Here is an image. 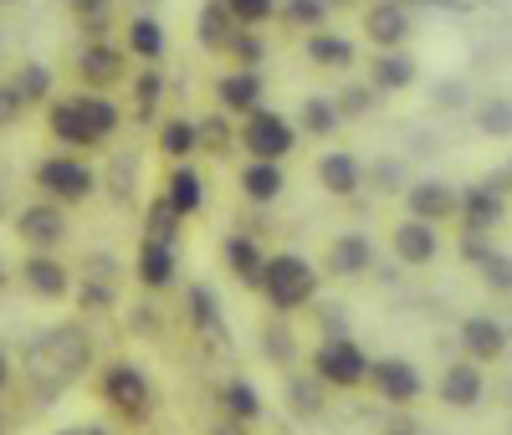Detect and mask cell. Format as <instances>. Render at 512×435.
<instances>
[{
	"mask_svg": "<svg viewBox=\"0 0 512 435\" xmlns=\"http://www.w3.org/2000/svg\"><path fill=\"white\" fill-rule=\"evenodd\" d=\"M41 113H47V139L57 149H72V154H93V149L113 144L123 128V108L113 103V93H93V87L62 93Z\"/></svg>",
	"mask_w": 512,
	"mask_h": 435,
	"instance_id": "obj_1",
	"label": "cell"
},
{
	"mask_svg": "<svg viewBox=\"0 0 512 435\" xmlns=\"http://www.w3.org/2000/svg\"><path fill=\"white\" fill-rule=\"evenodd\" d=\"M93 364V338L77 323H57L47 328L31 348H26V384L36 389V400H57L62 389H72Z\"/></svg>",
	"mask_w": 512,
	"mask_h": 435,
	"instance_id": "obj_2",
	"label": "cell"
},
{
	"mask_svg": "<svg viewBox=\"0 0 512 435\" xmlns=\"http://www.w3.org/2000/svg\"><path fill=\"white\" fill-rule=\"evenodd\" d=\"M318 282H323V272L303 251H267L262 277H256V292H262V302L272 313L292 318V313H303V308L318 302Z\"/></svg>",
	"mask_w": 512,
	"mask_h": 435,
	"instance_id": "obj_3",
	"label": "cell"
},
{
	"mask_svg": "<svg viewBox=\"0 0 512 435\" xmlns=\"http://www.w3.org/2000/svg\"><path fill=\"white\" fill-rule=\"evenodd\" d=\"M98 400H103V410L118 425H149L154 420V405H159V389H154V379H149L144 364L113 359V364L98 369Z\"/></svg>",
	"mask_w": 512,
	"mask_h": 435,
	"instance_id": "obj_4",
	"label": "cell"
},
{
	"mask_svg": "<svg viewBox=\"0 0 512 435\" xmlns=\"http://www.w3.org/2000/svg\"><path fill=\"white\" fill-rule=\"evenodd\" d=\"M31 185L41 200H57V205H88L98 195V169L88 154H72V149H57L47 154L36 169H31Z\"/></svg>",
	"mask_w": 512,
	"mask_h": 435,
	"instance_id": "obj_5",
	"label": "cell"
},
{
	"mask_svg": "<svg viewBox=\"0 0 512 435\" xmlns=\"http://www.w3.org/2000/svg\"><path fill=\"white\" fill-rule=\"evenodd\" d=\"M313 379L323 389H338V395H354V389L369 384V354H364V343L354 333H333V338H318L313 343Z\"/></svg>",
	"mask_w": 512,
	"mask_h": 435,
	"instance_id": "obj_6",
	"label": "cell"
},
{
	"mask_svg": "<svg viewBox=\"0 0 512 435\" xmlns=\"http://www.w3.org/2000/svg\"><path fill=\"white\" fill-rule=\"evenodd\" d=\"M236 149L246 154V159H287L292 149H297V128H292V118L287 113H277L272 103H262V108H251L241 123H236Z\"/></svg>",
	"mask_w": 512,
	"mask_h": 435,
	"instance_id": "obj_7",
	"label": "cell"
},
{
	"mask_svg": "<svg viewBox=\"0 0 512 435\" xmlns=\"http://www.w3.org/2000/svg\"><path fill=\"white\" fill-rule=\"evenodd\" d=\"M16 241L26 251H62L72 241V210L57 205V200H31L16 210Z\"/></svg>",
	"mask_w": 512,
	"mask_h": 435,
	"instance_id": "obj_8",
	"label": "cell"
},
{
	"mask_svg": "<svg viewBox=\"0 0 512 435\" xmlns=\"http://www.w3.org/2000/svg\"><path fill=\"white\" fill-rule=\"evenodd\" d=\"M16 287L36 302H67L77 292V272L62 261V251H26L16 267Z\"/></svg>",
	"mask_w": 512,
	"mask_h": 435,
	"instance_id": "obj_9",
	"label": "cell"
},
{
	"mask_svg": "<svg viewBox=\"0 0 512 435\" xmlns=\"http://www.w3.org/2000/svg\"><path fill=\"white\" fill-rule=\"evenodd\" d=\"M364 389H374V400L390 405V410H415L420 395H425V374L400 354H384V359H369V384Z\"/></svg>",
	"mask_w": 512,
	"mask_h": 435,
	"instance_id": "obj_10",
	"label": "cell"
},
{
	"mask_svg": "<svg viewBox=\"0 0 512 435\" xmlns=\"http://www.w3.org/2000/svg\"><path fill=\"white\" fill-rule=\"evenodd\" d=\"M72 77L77 87H93V93H113L118 82H128V52L118 41L98 36V41H82L77 57H72Z\"/></svg>",
	"mask_w": 512,
	"mask_h": 435,
	"instance_id": "obj_11",
	"label": "cell"
},
{
	"mask_svg": "<svg viewBox=\"0 0 512 435\" xmlns=\"http://www.w3.org/2000/svg\"><path fill=\"white\" fill-rule=\"evenodd\" d=\"M210 98H216L221 113L246 118L251 108L267 103V77H262V67H231V62H226V72L210 82Z\"/></svg>",
	"mask_w": 512,
	"mask_h": 435,
	"instance_id": "obj_12",
	"label": "cell"
},
{
	"mask_svg": "<svg viewBox=\"0 0 512 435\" xmlns=\"http://www.w3.org/2000/svg\"><path fill=\"white\" fill-rule=\"evenodd\" d=\"M456 221H461V231L492 236V231L507 221V190H502L497 180H482V185L456 190Z\"/></svg>",
	"mask_w": 512,
	"mask_h": 435,
	"instance_id": "obj_13",
	"label": "cell"
},
{
	"mask_svg": "<svg viewBox=\"0 0 512 435\" xmlns=\"http://www.w3.org/2000/svg\"><path fill=\"white\" fill-rule=\"evenodd\" d=\"M364 41H369V47L374 52H390V47H405V41H410V6H405V0H369V6H364Z\"/></svg>",
	"mask_w": 512,
	"mask_h": 435,
	"instance_id": "obj_14",
	"label": "cell"
},
{
	"mask_svg": "<svg viewBox=\"0 0 512 435\" xmlns=\"http://www.w3.org/2000/svg\"><path fill=\"white\" fill-rule=\"evenodd\" d=\"M134 282L144 292H169L180 282V246L139 236V246H134Z\"/></svg>",
	"mask_w": 512,
	"mask_h": 435,
	"instance_id": "obj_15",
	"label": "cell"
},
{
	"mask_svg": "<svg viewBox=\"0 0 512 435\" xmlns=\"http://www.w3.org/2000/svg\"><path fill=\"white\" fill-rule=\"evenodd\" d=\"M482 395H487V374H482L477 359H456V364H446L441 379H436V400H441L446 410H477Z\"/></svg>",
	"mask_w": 512,
	"mask_h": 435,
	"instance_id": "obj_16",
	"label": "cell"
},
{
	"mask_svg": "<svg viewBox=\"0 0 512 435\" xmlns=\"http://www.w3.org/2000/svg\"><path fill=\"white\" fill-rule=\"evenodd\" d=\"M390 251L400 267H431V261L441 256V231L431 221H415V215H405V221L390 226Z\"/></svg>",
	"mask_w": 512,
	"mask_h": 435,
	"instance_id": "obj_17",
	"label": "cell"
},
{
	"mask_svg": "<svg viewBox=\"0 0 512 435\" xmlns=\"http://www.w3.org/2000/svg\"><path fill=\"white\" fill-rule=\"evenodd\" d=\"M159 195L169 200V210H175L180 221H195V215L205 210V200H210V185H205V174L195 169V159H185V164L164 169V190Z\"/></svg>",
	"mask_w": 512,
	"mask_h": 435,
	"instance_id": "obj_18",
	"label": "cell"
},
{
	"mask_svg": "<svg viewBox=\"0 0 512 435\" xmlns=\"http://www.w3.org/2000/svg\"><path fill=\"white\" fill-rule=\"evenodd\" d=\"M313 174H318V190L333 195V200H354L364 190V164H359L354 149H323Z\"/></svg>",
	"mask_w": 512,
	"mask_h": 435,
	"instance_id": "obj_19",
	"label": "cell"
},
{
	"mask_svg": "<svg viewBox=\"0 0 512 435\" xmlns=\"http://www.w3.org/2000/svg\"><path fill=\"white\" fill-rule=\"evenodd\" d=\"M323 272L338 277V282H354V277L374 272V241H369L364 231H338V236L328 241Z\"/></svg>",
	"mask_w": 512,
	"mask_h": 435,
	"instance_id": "obj_20",
	"label": "cell"
},
{
	"mask_svg": "<svg viewBox=\"0 0 512 435\" xmlns=\"http://www.w3.org/2000/svg\"><path fill=\"white\" fill-rule=\"evenodd\" d=\"M303 57H308L318 72H338V77H349V72L359 67V47H354V36L333 31V26H323V31H308V36H303Z\"/></svg>",
	"mask_w": 512,
	"mask_h": 435,
	"instance_id": "obj_21",
	"label": "cell"
},
{
	"mask_svg": "<svg viewBox=\"0 0 512 435\" xmlns=\"http://www.w3.org/2000/svg\"><path fill=\"white\" fill-rule=\"evenodd\" d=\"M507 343H512L507 323H497V318H487V313L461 318V354H466V359H477L482 369L497 364V359H507Z\"/></svg>",
	"mask_w": 512,
	"mask_h": 435,
	"instance_id": "obj_22",
	"label": "cell"
},
{
	"mask_svg": "<svg viewBox=\"0 0 512 435\" xmlns=\"http://www.w3.org/2000/svg\"><path fill=\"white\" fill-rule=\"evenodd\" d=\"M379 98H400V93H410V87L420 82V62L405 52V47H390V52H374V62H369V77H364Z\"/></svg>",
	"mask_w": 512,
	"mask_h": 435,
	"instance_id": "obj_23",
	"label": "cell"
},
{
	"mask_svg": "<svg viewBox=\"0 0 512 435\" xmlns=\"http://www.w3.org/2000/svg\"><path fill=\"white\" fill-rule=\"evenodd\" d=\"M405 215H415V221H431V226H446L456 221V185L451 180H415L405 190Z\"/></svg>",
	"mask_w": 512,
	"mask_h": 435,
	"instance_id": "obj_24",
	"label": "cell"
},
{
	"mask_svg": "<svg viewBox=\"0 0 512 435\" xmlns=\"http://www.w3.org/2000/svg\"><path fill=\"white\" fill-rule=\"evenodd\" d=\"M236 190L246 205H277L287 195V169L277 159H246L236 174Z\"/></svg>",
	"mask_w": 512,
	"mask_h": 435,
	"instance_id": "obj_25",
	"label": "cell"
},
{
	"mask_svg": "<svg viewBox=\"0 0 512 435\" xmlns=\"http://www.w3.org/2000/svg\"><path fill=\"white\" fill-rule=\"evenodd\" d=\"M123 52L139 57V62H164L169 52V36H164V21L154 11H134L123 26Z\"/></svg>",
	"mask_w": 512,
	"mask_h": 435,
	"instance_id": "obj_26",
	"label": "cell"
},
{
	"mask_svg": "<svg viewBox=\"0 0 512 435\" xmlns=\"http://www.w3.org/2000/svg\"><path fill=\"white\" fill-rule=\"evenodd\" d=\"M72 297H77L82 313L113 308V302H118V261L113 256H93L88 272H82V292H72Z\"/></svg>",
	"mask_w": 512,
	"mask_h": 435,
	"instance_id": "obj_27",
	"label": "cell"
},
{
	"mask_svg": "<svg viewBox=\"0 0 512 435\" xmlns=\"http://www.w3.org/2000/svg\"><path fill=\"white\" fill-rule=\"evenodd\" d=\"M216 410L221 420H236V425H256L267 415V400H262V389H256L251 379H226L216 389Z\"/></svg>",
	"mask_w": 512,
	"mask_h": 435,
	"instance_id": "obj_28",
	"label": "cell"
},
{
	"mask_svg": "<svg viewBox=\"0 0 512 435\" xmlns=\"http://www.w3.org/2000/svg\"><path fill=\"white\" fill-rule=\"evenodd\" d=\"M154 149H159L169 164H185V159H195V154H200L195 118H190V113H169V118H159V128H154Z\"/></svg>",
	"mask_w": 512,
	"mask_h": 435,
	"instance_id": "obj_29",
	"label": "cell"
},
{
	"mask_svg": "<svg viewBox=\"0 0 512 435\" xmlns=\"http://www.w3.org/2000/svg\"><path fill=\"white\" fill-rule=\"evenodd\" d=\"M185 328L195 338H226V318H221V302L205 282H190L185 287Z\"/></svg>",
	"mask_w": 512,
	"mask_h": 435,
	"instance_id": "obj_30",
	"label": "cell"
},
{
	"mask_svg": "<svg viewBox=\"0 0 512 435\" xmlns=\"http://www.w3.org/2000/svg\"><path fill=\"white\" fill-rule=\"evenodd\" d=\"M221 261H226V272H231L241 287H256V277H262V261H267V251H262V241H256V236H246V231H231V236L221 241Z\"/></svg>",
	"mask_w": 512,
	"mask_h": 435,
	"instance_id": "obj_31",
	"label": "cell"
},
{
	"mask_svg": "<svg viewBox=\"0 0 512 435\" xmlns=\"http://www.w3.org/2000/svg\"><path fill=\"white\" fill-rule=\"evenodd\" d=\"M236 31H241V26H236V16L226 11V0H205V6L195 11V41H200V52H210V57H221L226 41H231Z\"/></svg>",
	"mask_w": 512,
	"mask_h": 435,
	"instance_id": "obj_32",
	"label": "cell"
},
{
	"mask_svg": "<svg viewBox=\"0 0 512 435\" xmlns=\"http://www.w3.org/2000/svg\"><path fill=\"white\" fill-rule=\"evenodd\" d=\"M6 82L16 87V98L26 103V113H31V108H47V103L57 98V77H52L47 62H21V67H11Z\"/></svg>",
	"mask_w": 512,
	"mask_h": 435,
	"instance_id": "obj_33",
	"label": "cell"
},
{
	"mask_svg": "<svg viewBox=\"0 0 512 435\" xmlns=\"http://www.w3.org/2000/svg\"><path fill=\"white\" fill-rule=\"evenodd\" d=\"M297 134H308V139H333L338 128H344V113H338V103L333 98H323V93H308L303 103H297Z\"/></svg>",
	"mask_w": 512,
	"mask_h": 435,
	"instance_id": "obj_34",
	"label": "cell"
},
{
	"mask_svg": "<svg viewBox=\"0 0 512 435\" xmlns=\"http://www.w3.org/2000/svg\"><path fill=\"white\" fill-rule=\"evenodd\" d=\"M128 93H134V118L154 123L159 108H164V72H159V62H144L134 77H128Z\"/></svg>",
	"mask_w": 512,
	"mask_h": 435,
	"instance_id": "obj_35",
	"label": "cell"
},
{
	"mask_svg": "<svg viewBox=\"0 0 512 435\" xmlns=\"http://www.w3.org/2000/svg\"><path fill=\"white\" fill-rule=\"evenodd\" d=\"M195 134H200V154H210V159L236 154V118L221 113V108H210L205 118H195Z\"/></svg>",
	"mask_w": 512,
	"mask_h": 435,
	"instance_id": "obj_36",
	"label": "cell"
},
{
	"mask_svg": "<svg viewBox=\"0 0 512 435\" xmlns=\"http://www.w3.org/2000/svg\"><path fill=\"white\" fill-rule=\"evenodd\" d=\"M277 21L297 36H308V31H323L333 21V6L328 0H277Z\"/></svg>",
	"mask_w": 512,
	"mask_h": 435,
	"instance_id": "obj_37",
	"label": "cell"
},
{
	"mask_svg": "<svg viewBox=\"0 0 512 435\" xmlns=\"http://www.w3.org/2000/svg\"><path fill=\"white\" fill-rule=\"evenodd\" d=\"M185 226H190V221H180V215L169 210L164 195H154V200L144 205V215H139V236H149V241H169V246H180Z\"/></svg>",
	"mask_w": 512,
	"mask_h": 435,
	"instance_id": "obj_38",
	"label": "cell"
},
{
	"mask_svg": "<svg viewBox=\"0 0 512 435\" xmlns=\"http://www.w3.org/2000/svg\"><path fill=\"white\" fill-rule=\"evenodd\" d=\"M262 348H267V359H272L277 369H292V359H297V333L287 328L282 313H272V318L262 323Z\"/></svg>",
	"mask_w": 512,
	"mask_h": 435,
	"instance_id": "obj_39",
	"label": "cell"
},
{
	"mask_svg": "<svg viewBox=\"0 0 512 435\" xmlns=\"http://www.w3.org/2000/svg\"><path fill=\"white\" fill-rule=\"evenodd\" d=\"M231 67H262V57H267V41H262V31L256 26H241L231 41H226V52H221Z\"/></svg>",
	"mask_w": 512,
	"mask_h": 435,
	"instance_id": "obj_40",
	"label": "cell"
},
{
	"mask_svg": "<svg viewBox=\"0 0 512 435\" xmlns=\"http://www.w3.org/2000/svg\"><path fill=\"white\" fill-rule=\"evenodd\" d=\"M477 277H482V287H487V292L507 297V292H512V256L492 246V251H487V256L477 261Z\"/></svg>",
	"mask_w": 512,
	"mask_h": 435,
	"instance_id": "obj_41",
	"label": "cell"
},
{
	"mask_svg": "<svg viewBox=\"0 0 512 435\" xmlns=\"http://www.w3.org/2000/svg\"><path fill=\"white\" fill-rule=\"evenodd\" d=\"M287 405H292V415H318L323 410V384L313 374H292L287 379Z\"/></svg>",
	"mask_w": 512,
	"mask_h": 435,
	"instance_id": "obj_42",
	"label": "cell"
},
{
	"mask_svg": "<svg viewBox=\"0 0 512 435\" xmlns=\"http://www.w3.org/2000/svg\"><path fill=\"white\" fill-rule=\"evenodd\" d=\"M477 128L487 139H512V98H487L477 108Z\"/></svg>",
	"mask_w": 512,
	"mask_h": 435,
	"instance_id": "obj_43",
	"label": "cell"
},
{
	"mask_svg": "<svg viewBox=\"0 0 512 435\" xmlns=\"http://www.w3.org/2000/svg\"><path fill=\"white\" fill-rule=\"evenodd\" d=\"M333 103H338V113H344V123H349V118H364L379 103V93H374L369 82H344V93H338Z\"/></svg>",
	"mask_w": 512,
	"mask_h": 435,
	"instance_id": "obj_44",
	"label": "cell"
},
{
	"mask_svg": "<svg viewBox=\"0 0 512 435\" xmlns=\"http://www.w3.org/2000/svg\"><path fill=\"white\" fill-rule=\"evenodd\" d=\"M226 11L236 16V26H256V31H262L267 21H277V0H226Z\"/></svg>",
	"mask_w": 512,
	"mask_h": 435,
	"instance_id": "obj_45",
	"label": "cell"
},
{
	"mask_svg": "<svg viewBox=\"0 0 512 435\" xmlns=\"http://www.w3.org/2000/svg\"><path fill=\"white\" fill-rule=\"evenodd\" d=\"M21 118H26V103L16 98V87L0 77V134H6V128H16Z\"/></svg>",
	"mask_w": 512,
	"mask_h": 435,
	"instance_id": "obj_46",
	"label": "cell"
},
{
	"mask_svg": "<svg viewBox=\"0 0 512 435\" xmlns=\"http://www.w3.org/2000/svg\"><path fill=\"white\" fill-rule=\"evenodd\" d=\"M62 6H67L72 21H88V16H108L113 0H62Z\"/></svg>",
	"mask_w": 512,
	"mask_h": 435,
	"instance_id": "obj_47",
	"label": "cell"
},
{
	"mask_svg": "<svg viewBox=\"0 0 512 435\" xmlns=\"http://www.w3.org/2000/svg\"><path fill=\"white\" fill-rule=\"evenodd\" d=\"M487 251H492V241H487L482 231H461V256L472 261V267H477V261H482Z\"/></svg>",
	"mask_w": 512,
	"mask_h": 435,
	"instance_id": "obj_48",
	"label": "cell"
},
{
	"mask_svg": "<svg viewBox=\"0 0 512 435\" xmlns=\"http://www.w3.org/2000/svg\"><path fill=\"white\" fill-rule=\"evenodd\" d=\"M384 435H420V425H415L410 410H390V420H384Z\"/></svg>",
	"mask_w": 512,
	"mask_h": 435,
	"instance_id": "obj_49",
	"label": "cell"
},
{
	"mask_svg": "<svg viewBox=\"0 0 512 435\" xmlns=\"http://www.w3.org/2000/svg\"><path fill=\"white\" fill-rule=\"evenodd\" d=\"M52 435H113V425H103V420H77V425H62V430H52Z\"/></svg>",
	"mask_w": 512,
	"mask_h": 435,
	"instance_id": "obj_50",
	"label": "cell"
},
{
	"mask_svg": "<svg viewBox=\"0 0 512 435\" xmlns=\"http://www.w3.org/2000/svg\"><path fill=\"white\" fill-rule=\"evenodd\" d=\"M210 435H246V425H236V420H216V425H210Z\"/></svg>",
	"mask_w": 512,
	"mask_h": 435,
	"instance_id": "obj_51",
	"label": "cell"
},
{
	"mask_svg": "<svg viewBox=\"0 0 512 435\" xmlns=\"http://www.w3.org/2000/svg\"><path fill=\"white\" fill-rule=\"evenodd\" d=\"M6 384H11V354L0 348V395H6Z\"/></svg>",
	"mask_w": 512,
	"mask_h": 435,
	"instance_id": "obj_52",
	"label": "cell"
},
{
	"mask_svg": "<svg viewBox=\"0 0 512 435\" xmlns=\"http://www.w3.org/2000/svg\"><path fill=\"white\" fill-rule=\"evenodd\" d=\"M11 282H16V272H11V267H6V261H0V292H6V287H11Z\"/></svg>",
	"mask_w": 512,
	"mask_h": 435,
	"instance_id": "obj_53",
	"label": "cell"
},
{
	"mask_svg": "<svg viewBox=\"0 0 512 435\" xmlns=\"http://www.w3.org/2000/svg\"><path fill=\"white\" fill-rule=\"evenodd\" d=\"M328 6H333V11H349V6H359V0H328Z\"/></svg>",
	"mask_w": 512,
	"mask_h": 435,
	"instance_id": "obj_54",
	"label": "cell"
},
{
	"mask_svg": "<svg viewBox=\"0 0 512 435\" xmlns=\"http://www.w3.org/2000/svg\"><path fill=\"white\" fill-rule=\"evenodd\" d=\"M11 6H26V0H0V11H11Z\"/></svg>",
	"mask_w": 512,
	"mask_h": 435,
	"instance_id": "obj_55",
	"label": "cell"
},
{
	"mask_svg": "<svg viewBox=\"0 0 512 435\" xmlns=\"http://www.w3.org/2000/svg\"><path fill=\"white\" fill-rule=\"evenodd\" d=\"M502 180H507V185H512V164H507V174H502Z\"/></svg>",
	"mask_w": 512,
	"mask_h": 435,
	"instance_id": "obj_56",
	"label": "cell"
},
{
	"mask_svg": "<svg viewBox=\"0 0 512 435\" xmlns=\"http://www.w3.org/2000/svg\"><path fill=\"white\" fill-rule=\"evenodd\" d=\"M0 210H6V190H0Z\"/></svg>",
	"mask_w": 512,
	"mask_h": 435,
	"instance_id": "obj_57",
	"label": "cell"
},
{
	"mask_svg": "<svg viewBox=\"0 0 512 435\" xmlns=\"http://www.w3.org/2000/svg\"><path fill=\"white\" fill-rule=\"evenodd\" d=\"M139 6H149V0H139Z\"/></svg>",
	"mask_w": 512,
	"mask_h": 435,
	"instance_id": "obj_58",
	"label": "cell"
}]
</instances>
